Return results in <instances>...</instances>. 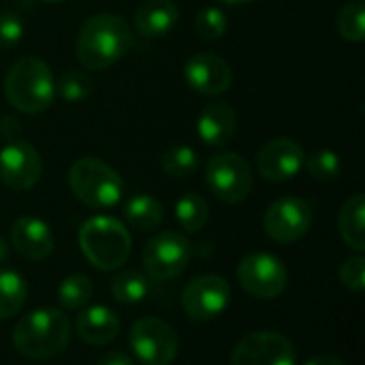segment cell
I'll use <instances>...</instances> for the list:
<instances>
[{
  "label": "cell",
  "mask_w": 365,
  "mask_h": 365,
  "mask_svg": "<svg viewBox=\"0 0 365 365\" xmlns=\"http://www.w3.org/2000/svg\"><path fill=\"white\" fill-rule=\"evenodd\" d=\"M133 47L130 26L122 15L98 13L83 21L77 34L75 53L83 68L105 71L122 60Z\"/></svg>",
  "instance_id": "1"
},
{
  "label": "cell",
  "mask_w": 365,
  "mask_h": 365,
  "mask_svg": "<svg viewBox=\"0 0 365 365\" xmlns=\"http://www.w3.org/2000/svg\"><path fill=\"white\" fill-rule=\"evenodd\" d=\"M4 94L17 111L28 115L43 113L56 98L53 73L41 58H19L4 75Z\"/></svg>",
  "instance_id": "2"
},
{
  "label": "cell",
  "mask_w": 365,
  "mask_h": 365,
  "mask_svg": "<svg viewBox=\"0 0 365 365\" xmlns=\"http://www.w3.org/2000/svg\"><path fill=\"white\" fill-rule=\"evenodd\" d=\"M71 340V321L56 308H43L26 314L13 329L15 349L28 359H51L66 351Z\"/></svg>",
  "instance_id": "3"
},
{
  "label": "cell",
  "mask_w": 365,
  "mask_h": 365,
  "mask_svg": "<svg viewBox=\"0 0 365 365\" xmlns=\"http://www.w3.org/2000/svg\"><path fill=\"white\" fill-rule=\"evenodd\" d=\"M79 246L86 259L101 272L118 269L130 255V233L111 216H92L79 229Z\"/></svg>",
  "instance_id": "4"
},
{
  "label": "cell",
  "mask_w": 365,
  "mask_h": 365,
  "mask_svg": "<svg viewBox=\"0 0 365 365\" xmlns=\"http://www.w3.org/2000/svg\"><path fill=\"white\" fill-rule=\"evenodd\" d=\"M68 186L83 205L94 210L118 205L124 192V184L118 171L92 156L79 158L71 165Z\"/></svg>",
  "instance_id": "5"
},
{
  "label": "cell",
  "mask_w": 365,
  "mask_h": 365,
  "mask_svg": "<svg viewBox=\"0 0 365 365\" xmlns=\"http://www.w3.org/2000/svg\"><path fill=\"white\" fill-rule=\"evenodd\" d=\"M205 182L216 199L235 205L250 195L252 171L248 160L237 152H220L207 160Z\"/></svg>",
  "instance_id": "6"
},
{
  "label": "cell",
  "mask_w": 365,
  "mask_h": 365,
  "mask_svg": "<svg viewBox=\"0 0 365 365\" xmlns=\"http://www.w3.org/2000/svg\"><path fill=\"white\" fill-rule=\"evenodd\" d=\"M190 257L192 246L186 235L178 231H163L145 244L141 261L152 280L165 282L180 276L188 267Z\"/></svg>",
  "instance_id": "7"
},
{
  "label": "cell",
  "mask_w": 365,
  "mask_h": 365,
  "mask_svg": "<svg viewBox=\"0 0 365 365\" xmlns=\"http://www.w3.org/2000/svg\"><path fill=\"white\" fill-rule=\"evenodd\" d=\"M128 344L143 365H169L180 349L175 329L154 317L139 319L128 331Z\"/></svg>",
  "instance_id": "8"
},
{
  "label": "cell",
  "mask_w": 365,
  "mask_h": 365,
  "mask_svg": "<svg viewBox=\"0 0 365 365\" xmlns=\"http://www.w3.org/2000/svg\"><path fill=\"white\" fill-rule=\"evenodd\" d=\"M312 225V205L302 197H280L276 199L265 216L263 229L269 240L278 244H293L302 240Z\"/></svg>",
  "instance_id": "9"
},
{
  "label": "cell",
  "mask_w": 365,
  "mask_h": 365,
  "mask_svg": "<svg viewBox=\"0 0 365 365\" xmlns=\"http://www.w3.org/2000/svg\"><path fill=\"white\" fill-rule=\"evenodd\" d=\"M237 278L244 291L259 299L278 297L289 282L284 263L269 252H252L244 257L237 265Z\"/></svg>",
  "instance_id": "10"
},
{
  "label": "cell",
  "mask_w": 365,
  "mask_h": 365,
  "mask_svg": "<svg viewBox=\"0 0 365 365\" xmlns=\"http://www.w3.org/2000/svg\"><path fill=\"white\" fill-rule=\"evenodd\" d=\"M295 346L276 331H252L231 353V365H295Z\"/></svg>",
  "instance_id": "11"
},
{
  "label": "cell",
  "mask_w": 365,
  "mask_h": 365,
  "mask_svg": "<svg viewBox=\"0 0 365 365\" xmlns=\"http://www.w3.org/2000/svg\"><path fill=\"white\" fill-rule=\"evenodd\" d=\"M231 287L222 276L205 274L190 280L182 293V306L192 321H212L227 310Z\"/></svg>",
  "instance_id": "12"
},
{
  "label": "cell",
  "mask_w": 365,
  "mask_h": 365,
  "mask_svg": "<svg viewBox=\"0 0 365 365\" xmlns=\"http://www.w3.org/2000/svg\"><path fill=\"white\" fill-rule=\"evenodd\" d=\"M43 175V158L28 141L13 139L0 150V180L11 190H30Z\"/></svg>",
  "instance_id": "13"
},
{
  "label": "cell",
  "mask_w": 365,
  "mask_h": 365,
  "mask_svg": "<svg viewBox=\"0 0 365 365\" xmlns=\"http://www.w3.org/2000/svg\"><path fill=\"white\" fill-rule=\"evenodd\" d=\"M306 160L304 148L287 137L267 141L257 154V171L269 182H287L295 178Z\"/></svg>",
  "instance_id": "14"
},
{
  "label": "cell",
  "mask_w": 365,
  "mask_h": 365,
  "mask_svg": "<svg viewBox=\"0 0 365 365\" xmlns=\"http://www.w3.org/2000/svg\"><path fill=\"white\" fill-rule=\"evenodd\" d=\"M184 75H186V83L195 92L205 96H220L233 83V71L229 62L210 51L195 53L186 62Z\"/></svg>",
  "instance_id": "15"
},
{
  "label": "cell",
  "mask_w": 365,
  "mask_h": 365,
  "mask_svg": "<svg viewBox=\"0 0 365 365\" xmlns=\"http://www.w3.org/2000/svg\"><path fill=\"white\" fill-rule=\"evenodd\" d=\"M11 244L24 259L43 261L53 252V233L45 220L21 216L11 227Z\"/></svg>",
  "instance_id": "16"
},
{
  "label": "cell",
  "mask_w": 365,
  "mask_h": 365,
  "mask_svg": "<svg viewBox=\"0 0 365 365\" xmlns=\"http://www.w3.org/2000/svg\"><path fill=\"white\" fill-rule=\"evenodd\" d=\"M237 130V115L235 109L225 101H212L203 107L197 120V133L205 145H227L233 141Z\"/></svg>",
  "instance_id": "17"
},
{
  "label": "cell",
  "mask_w": 365,
  "mask_h": 365,
  "mask_svg": "<svg viewBox=\"0 0 365 365\" xmlns=\"http://www.w3.org/2000/svg\"><path fill=\"white\" fill-rule=\"evenodd\" d=\"M75 331L83 342L94 344V346H105L118 338L120 319L115 317L113 310L105 306H92L77 317Z\"/></svg>",
  "instance_id": "18"
},
{
  "label": "cell",
  "mask_w": 365,
  "mask_h": 365,
  "mask_svg": "<svg viewBox=\"0 0 365 365\" xmlns=\"http://www.w3.org/2000/svg\"><path fill=\"white\" fill-rule=\"evenodd\" d=\"M180 19L173 0H145L135 13V28L145 38L167 36Z\"/></svg>",
  "instance_id": "19"
},
{
  "label": "cell",
  "mask_w": 365,
  "mask_h": 365,
  "mask_svg": "<svg viewBox=\"0 0 365 365\" xmlns=\"http://www.w3.org/2000/svg\"><path fill=\"white\" fill-rule=\"evenodd\" d=\"M338 229L342 240L357 252L365 250V197L361 192L349 197L338 214Z\"/></svg>",
  "instance_id": "20"
},
{
  "label": "cell",
  "mask_w": 365,
  "mask_h": 365,
  "mask_svg": "<svg viewBox=\"0 0 365 365\" xmlns=\"http://www.w3.org/2000/svg\"><path fill=\"white\" fill-rule=\"evenodd\" d=\"M126 222L137 231H154L165 220L163 203L152 195H135L124 205Z\"/></svg>",
  "instance_id": "21"
},
{
  "label": "cell",
  "mask_w": 365,
  "mask_h": 365,
  "mask_svg": "<svg viewBox=\"0 0 365 365\" xmlns=\"http://www.w3.org/2000/svg\"><path fill=\"white\" fill-rule=\"evenodd\" d=\"M28 297L26 280L13 269H0V321L15 317Z\"/></svg>",
  "instance_id": "22"
},
{
  "label": "cell",
  "mask_w": 365,
  "mask_h": 365,
  "mask_svg": "<svg viewBox=\"0 0 365 365\" xmlns=\"http://www.w3.org/2000/svg\"><path fill=\"white\" fill-rule=\"evenodd\" d=\"M175 218L184 231L197 233L205 227V222L210 218V205L201 195L188 192V195L180 197L175 203Z\"/></svg>",
  "instance_id": "23"
},
{
  "label": "cell",
  "mask_w": 365,
  "mask_h": 365,
  "mask_svg": "<svg viewBox=\"0 0 365 365\" xmlns=\"http://www.w3.org/2000/svg\"><path fill=\"white\" fill-rule=\"evenodd\" d=\"M150 282L141 272L126 269L113 276L111 280V295L120 304H139L148 297Z\"/></svg>",
  "instance_id": "24"
},
{
  "label": "cell",
  "mask_w": 365,
  "mask_h": 365,
  "mask_svg": "<svg viewBox=\"0 0 365 365\" xmlns=\"http://www.w3.org/2000/svg\"><path fill=\"white\" fill-rule=\"evenodd\" d=\"M160 167L169 178H190L199 167V156L190 145H171L160 156Z\"/></svg>",
  "instance_id": "25"
},
{
  "label": "cell",
  "mask_w": 365,
  "mask_h": 365,
  "mask_svg": "<svg viewBox=\"0 0 365 365\" xmlns=\"http://www.w3.org/2000/svg\"><path fill=\"white\" fill-rule=\"evenodd\" d=\"M92 295H94L92 280L88 276H81V274L66 276L60 282V287H58V302L66 310H79V308H83L92 299Z\"/></svg>",
  "instance_id": "26"
},
{
  "label": "cell",
  "mask_w": 365,
  "mask_h": 365,
  "mask_svg": "<svg viewBox=\"0 0 365 365\" xmlns=\"http://www.w3.org/2000/svg\"><path fill=\"white\" fill-rule=\"evenodd\" d=\"M338 32L349 43H361L365 38V6L361 0L346 2L336 19Z\"/></svg>",
  "instance_id": "27"
},
{
  "label": "cell",
  "mask_w": 365,
  "mask_h": 365,
  "mask_svg": "<svg viewBox=\"0 0 365 365\" xmlns=\"http://www.w3.org/2000/svg\"><path fill=\"white\" fill-rule=\"evenodd\" d=\"M92 86H94L92 79L83 71L71 68V71H64L58 77V81H56V94L62 101H66V103H79V101H83V98L90 96Z\"/></svg>",
  "instance_id": "28"
},
{
  "label": "cell",
  "mask_w": 365,
  "mask_h": 365,
  "mask_svg": "<svg viewBox=\"0 0 365 365\" xmlns=\"http://www.w3.org/2000/svg\"><path fill=\"white\" fill-rule=\"evenodd\" d=\"M304 165L319 182H334L342 171V160L334 150H317L304 160Z\"/></svg>",
  "instance_id": "29"
},
{
  "label": "cell",
  "mask_w": 365,
  "mask_h": 365,
  "mask_svg": "<svg viewBox=\"0 0 365 365\" xmlns=\"http://www.w3.org/2000/svg\"><path fill=\"white\" fill-rule=\"evenodd\" d=\"M227 15L222 9L218 6H205L197 19H195V28H197V34L203 38V41H216L220 38L225 32H227Z\"/></svg>",
  "instance_id": "30"
},
{
  "label": "cell",
  "mask_w": 365,
  "mask_h": 365,
  "mask_svg": "<svg viewBox=\"0 0 365 365\" xmlns=\"http://www.w3.org/2000/svg\"><path fill=\"white\" fill-rule=\"evenodd\" d=\"M340 280L346 289L361 293L365 289V259L361 255L351 257L340 267Z\"/></svg>",
  "instance_id": "31"
},
{
  "label": "cell",
  "mask_w": 365,
  "mask_h": 365,
  "mask_svg": "<svg viewBox=\"0 0 365 365\" xmlns=\"http://www.w3.org/2000/svg\"><path fill=\"white\" fill-rule=\"evenodd\" d=\"M24 36V21L19 15L2 11L0 13V49H11L15 47Z\"/></svg>",
  "instance_id": "32"
},
{
  "label": "cell",
  "mask_w": 365,
  "mask_h": 365,
  "mask_svg": "<svg viewBox=\"0 0 365 365\" xmlns=\"http://www.w3.org/2000/svg\"><path fill=\"white\" fill-rule=\"evenodd\" d=\"M96 365H135V364H133V359H130L126 353L115 351V353L105 355V357H103V359H101Z\"/></svg>",
  "instance_id": "33"
},
{
  "label": "cell",
  "mask_w": 365,
  "mask_h": 365,
  "mask_svg": "<svg viewBox=\"0 0 365 365\" xmlns=\"http://www.w3.org/2000/svg\"><path fill=\"white\" fill-rule=\"evenodd\" d=\"M304 365H344V361L338 355H317Z\"/></svg>",
  "instance_id": "34"
},
{
  "label": "cell",
  "mask_w": 365,
  "mask_h": 365,
  "mask_svg": "<svg viewBox=\"0 0 365 365\" xmlns=\"http://www.w3.org/2000/svg\"><path fill=\"white\" fill-rule=\"evenodd\" d=\"M2 130H6V137H13V135L19 130V126H17L15 118H4V122H2Z\"/></svg>",
  "instance_id": "35"
},
{
  "label": "cell",
  "mask_w": 365,
  "mask_h": 365,
  "mask_svg": "<svg viewBox=\"0 0 365 365\" xmlns=\"http://www.w3.org/2000/svg\"><path fill=\"white\" fill-rule=\"evenodd\" d=\"M6 259H9V246H6L4 237L0 235V263H4Z\"/></svg>",
  "instance_id": "36"
},
{
  "label": "cell",
  "mask_w": 365,
  "mask_h": 365,
  "mask_svg": "<svg viewBox=\"0 0 365 365\" xmlns=\"http://www.w3.org/2000/svg\"><path fill=\"white\" fill-rule=\"evenodd\" d=\"M225 4H233V6H237V4H248V2H252V0H222Z\"/></svg>",
  "instance_id": "37"
},
{
  "label": "cell",
  "mask_w": 365,
  "mask_h": 365,
  "mask_svg": "<svg viewBox=\"0 0 365 365\" xmlns=\"http://www.w3.org/2000/svg\"><path fill=\"white\" fill-rule=\"evenodd\" d=\"M43 2H66V0H43Z\"/></svg>",
  "instance_id": "38"
}]
</instances>
